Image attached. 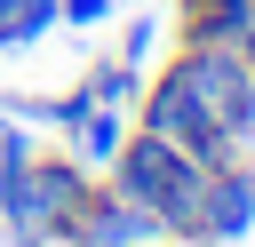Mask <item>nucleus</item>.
<instances>
[{"instance_id":"obj_13","label":"nucleus","mask_w":255,"mask_h":247,"mask_svg":"<svg viewBox=\"0 0 255 247\" xmlns=\"http://www.w3.org/2000/svg\"><path fill=\"white\" fill-rule=\"evenodd\" d=\"M247 56H255V24H247Z\"/></svg>"},{"instance_id":"obj_10","label":"nucleus","mask_w":255,"mask_h":247,"mask_svg":"<svg viewBox=\"0 0 255 247\" xmlns=\"http://www.w3.org/2000/svg\"><path fill=\"white\" fill-rule=\"evenodd\" d=\"M40 32H56V0H0V48H24Z\"/></svg>"},{"instance_id":"obj_7","label":"nucleus","mask_w":255,"mask_h":247,"mask_svg":"<svg viewBox=\"0 0 255 247\" xmlns=\"http://www.w3.org/2000/svg\"><path fill=\"white\" fill-rule=\"evenodd\" d=\"M247 24H255V0H175V40L183 48H199V40L247 48Z\"/></svg>"},{"instance_id":"obj_2","label":"nucleus","mask_w":255,"mask_h":247,"mask_svg":"<svg viewBox=\"0 0 255 247\" xmlns=\"http://www.w3.org/2000/svg\"><path fill=\"white\" fill-rule=\"evenodd\" d=\"M88 191H96V175H88L72 151H32L24 167H8V175H0L8 247H72Z\"/></svg>"},{"instance_id":"obj_8","label":"nucleus","mask_w":255,"mask_h":247,"mask_svg":"<svg viewBox=\"0 0 255 247\" xmlns=\"http://www.w3.org/2000/svg\"><path fill=\"white\" fill-rule=\"evenodd\" d=\"M128 127H135V120H128L120 104H96V112H88L80 127H64V151H72V159H80L88 175H104V167L120 159V143H128Z\"/></svg>"},{"instance_id":"obj_1","label":"nucleus","mask_w":255,"mask_h":247,"mask_svg":"<svg viewBox=\"0 0 255 247\" xmlns=\"http://www.w3.org/2000/svg\"><path fill=\"white\" fill-rule=\"evenodd\" d=\"M112 191H128L135 207L159 215V239L175 247H199V191H207V167L175 143V135H151V127H128L120 159L104 167Z\"/></svg>"},{"instance_id":"obj_3","label":"nucleus","mask_w":255,"mask_h":247,"mask_svg":"<svg viewBox=\"0 0 255 247\" xmlns=\"http://www.w3.org/2000/svg\"><path fill=\"white\" fill-rule=\"evenodd\" d=\"M175 72H183V88L199 96V112L231 135V143H247L255 151V56L247 48H223V40H199V48H183L175 40V56H167Z\"/></svg>"},{"instance_id":"obj_4","label":"nucleus","mask_w":255,"mask_h":247,"mask_svg":"<svg viewBox=\"0 0 255 247\" xmlns=\"http://www.w3.org/2000/svg\"><path fill=\"white\" fill-rule=\"evenodd\" d=\"M135 127L175 135V143H183L199 167H223V159H239V151H247V143H231V135H223V127L199 112V96L183 88V72H175V64H167L159 80H143V96H135Z\"/></svg>"},{"instance_id":"obj_9","label":"nucleus","mask_w":255,"mask_h":247,"mask_svg":"<svg viewBox=\"0 0 255 247\" xmlns=\"http://www.w3.org/2000/svg\"><path fill=\"white\" fill-rule=\"evenodd\" d=\"M80 80L96 88V104H120V112H135V96H143V64H128V56L96 64V72H80Z\"/></svg>"},{"instance_id":"obj_11","label":"nucleus","mask_w":255,"mask_h":247,"mask_svg":"<svg viewBox=\"0 0 255 247\" xmlns=\"http://www.w3.org/2000/svg\"><path fill=\"white\" fill-rule=\"evenodd\" d=\"M120 16V0H56V24H72V32H104Z\"/></svg>"},{"instance_id":"obj_12","label":"nucleus","mask_w":255,"mask_h":247,"mask_svg":"<svg viewBox=\"0 0 255 247\" xmlns=\"http://www.w3.org/2000/svg\"><path fill=\"white\" fill-rule=\"evenodd\" d=\"M151 48H159V16H128V32H120V56H128V64H151Z\"/></svg>"},{"instance_id":"obj_6","label":"nucleus","mask_w":255,"mask_h":247,"mask_svg":"<svg viewBox=\"0 0 255 247\" xmlns=\"http://www.w3.org/2000/svg\"><path fill=\"white\" fill-rule=\"evenodd\" d=\"M151 239H159V215H151V207H135L128 191H112V183L96 175V191H88V207H80L72 247H151Z\"/></svg>"},{"instance_id":"obj_5","label":"nucleus","mask_w":255,"mask_h":247,"mask_svg":"<svg viewBox=\"0 0 255 247\" xmlns=\"http://www.w3.org/2000/svg\"><path fill=\"white\" fill-rule=\"evenodd\" d=\"M247 231H255V151L207 167V191H199V247L207 239L215 247H239Z\"/></svg>"}]
</instances>
